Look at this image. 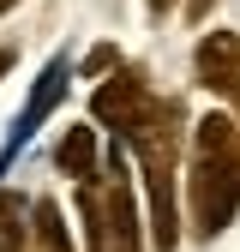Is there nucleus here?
Wrapping results in <instances>:
<instances>
[{
  "label": "nucleus",
  "instance_id": "1",
  "mask_svg": "<svg viewBox=\"0 0 240 252\" xmlns=\"http://www.w3.org/2000/svg\"><path fill=\"white\" fill-rule=\"evenodd\" d=\"M78 216H84L90 252H144L150 228H144L132 162H126V144H120V138L102 150V174L78 186Z\"/></svg>",
  "mask_w": 240,
  "mask_h": 252
},
{
  "label": "nucleus",
  "instance_id": "2",
  "mask_svg": "<svg viewBox=\"0 0 240 252\" xmlns=\"http://www.w3.org/2000/svg\"><path fill=\"white\" fill-rule=\"evenodd\" d=\"M234 216H240V162L186 150V234L216 240V234H228Z\"/></svg>",
  "mask_w": 240,
  "mask_h": 252
},
{
  "label": "nucleus",
  "instance_id": "3",
  "mask_svg": "<svg viewBox=\"0 0 240 252\" xmlns=\"http://www.w3.org/2000/svg\"><path fill=\"white\" fill-rule=\"evenodd\" d=\"M156 108H162V90L150 84L144 66H120L114 78H102L96 90H90V120L108 126L120 144H132L144 126L156 120Z\"/></svg>",
  "mask_w": 240,
  "mask_h": 252
},
{
  "label": "nucleus",
  "instance_id": "4",
  "mask_svg": "<svg viewBox=\"0 0 240 252\" xmlns=\"http://www.w3.org/2000/svg\"><path fill=\"white\" fill-rule=\"evenodd\" d=\"M192 78L222 108L240 102V36H234V30H204V36L192 42Z\"/></svg>",
  "mask_w": 240,
  "mask_h": 252
},
{
  "label": "nucleus",
  "instance_id": "5",
  "mask_svg": "<svg viewBox=\"0 0 240 252\" xmlns=\"http://www.w3.org/2000/svg\"><path fill=\"white\" fill-rule=\"evenodd\" d=\"M54 168L66 174L72 186L96 180V174H102V138H96V126H66L60 144H54Z\"/></svg>",
  "mask_w": 240,
  "mask_h": 252
},
{
  "label": "nucleus",
  "instance_id": "6",
  "mask_svg": "<svg viewBox=\"0 0 240 252\" xmlns=\"http://www.w3.org/2000/svg\"><path fill=\"white\" fill-rule=\"evenodd\" d=\"M66 84H72V60H66V54H54V60H48V72H42V84L30 90V108H24V120L12 126V144H24V138L36 132V126H42V120H48L54 108H60Z\"/></svg>",
  "mask_w": 240,
  "mask_h": 252
},
{
  "label": "nucleus",
  "instance_id": "7",
  "mask_svg": "<svg viewBox=\"0 0 240 252\" xmlns=\"http://www.w3.org/2000/svg\"><path fill=\"white\" fill-rule=\"evenodd\" d=\"M30 228H36V252H78L72 234H66V216H60V204L48 192L30 198Z\"/></svg>",
  "mask_w": 240,
  "mask_h": 252
},
{
  "label": "nucleus",
  "instance_id": "8",
  "mask_svg": "<svg viewBox=\"0 0 240 252\" xmlns=\"http://www.w3.org/2000/svg\"><path fill=\"white\" fill-rule=\"evenodd\" d=\"M24 216H30V204L18 192H0V252H24V240L36 234Z\"/></svg>",
  "mask_w": 240,
  "mask_h": 252
},
{
  "label": "nucleus",
  "instance_id": "9",
  "mask_svg": "<svg viewBox=\"0 0 240 252\" xmlns=\"http://www.w3.org/2000/svg\"><path fill=\"white\" fill-rule=\"evenodd\" d=\"M120 66H126V60H120V48H114V42H96V48L78 60V78H96V84H102V78H114Z\"/></svg>",
  "mask_w": 240,
  "mask_h": 252
},
{
  "label": "nucleus",
  "instance_id": "10",
  "mask_svg": "<svg viewBox=\"0 0 240 252\" xmlns=\"http://www.w3.org/2000/svg\"><path fill=\"white\" fill-rule=\"evenodd\" d=\"M174 6H180V0H144V12H150V18H168Z\"/></svg>",
  "mask_w": 240,
  "mask_h": 252
},
{
  "label": "nucleus",
  "instance_id": "11",
  "mask_svg": "<svg viewBox=\"0 0 240 252\" xmlns=\"http://www.w3.org/2000/svg\"><path fill=\"white\" fill-rule=\"evenodd\" d=\"M210 6H216V0H186V18H192V24H198V18H204V12H210Z\"/></svg>",
  "mask_w": 240,
  "mask_h": 252
},
{
  "label": "nucleus",
  "instance_id": "12",
  "mask_svg": "<svg viewBox=\"0 0 240 252\" xmlns=\"http://www.w3.org/2000/svg\"><path fill=\"white\" fill-rule=\"evenodd\" d=\"M12 60H18V48H0V78L12 72Z\"/></svg>",
  "mask_w": 240,
  "mask_h": 252
},
{
  "label": "nucleus",
  "instance_id": "13",
  "mask_svg": "<svg viewBox=\"0 0 240 252\" xmlns=\"http://www.w3.org/2000/svg\"><path fill=\"white\" fill-rule=\"evenodd\" d=\"M12 6H18V0H0V18H6V12H12Z\"/></svg>",
  "mask_w": 240,
  "mask_h": 252
}]
</instances>
